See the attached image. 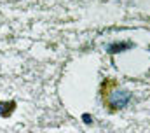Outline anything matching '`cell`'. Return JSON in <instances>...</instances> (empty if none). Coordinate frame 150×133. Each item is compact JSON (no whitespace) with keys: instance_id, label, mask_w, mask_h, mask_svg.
<instances>
[{"instance_id":"1","label":"cell","mask_w":150,"mask_h":133,"mask_svg":"<svg viewBox=\"0 0 150 133\" xmlns=\"http://www.w3.org/2000/svg\"><path fill=\"white\" fill-rule=\"evenodd\" d=\"M14 110H16V102H12V100H9V102L0 100V117H11Z\"/></svg>"}]
</instances>
